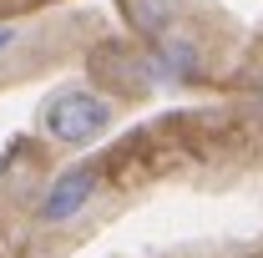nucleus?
<instances>
[{
  "instance_id": "obj_1",
  "label": "nucleus",
  "mask_w": 263,
  "mask_h": 258,
  "mask_svg": "<svg viewBox=\"0 0 263 258\" xmlns=\"http://www.w3.org/2000/svg\"><path fill=\"white\" fill-rule=\"evenodd\" d=\"M41 127H46V137H56L66 147H86V142H97L101 132L111 127V106L97 91L66 86V91H56L41 106Z\"/></svg>"
},
{
  "instance_id": "obj_4",
  "label": "nucleus",
  "mask_w": 263,
  "mask_h": 258,
  "mask_svg": "<svg viewBox=\"0 0 263 258\" xmlns=\"http://www.w3.org/2000/svg\"><path fill=\"white\" fill-rule=\"evenodd\" d=\"M157 56H162L167 76H193V71H197V46H193V41H162Z\"/></svg>"
},
{
  "instance_id": "obj_2",
  "label": "nucleus",
  "mask_w": 263,
  "mask_h": 258,
  "mask_svg": "<svg viewBox=\"0 0 263 258\" xmlns=\"http://www.w3.org/2000/svg\"><path fill=\"white\" fill-rule=\"evenodd\" d=\"M97 188H101L97 167H71V172H61V177L51 182L46 202H41V223H71V218L97 197Z\"/></svg>"
},
{
  "instance_id": "obj_5",
  "label": "nucleus",
  "mask_w": 263,
  "mask_h": 258,
  "mask_svg": "<svg viewBox=\"0 0 263 258\" xmlns=\"http://www.w3.org/2000/svg\"><path fill=\"white\" fill-rule=\"evenodd\" d=\"M5 41H10V31H0V46H5Z\"/></svg>"
},
{
  "instance_id": "obj_3",
  "label": "nucleus",
  "mask_w": 263,
  "mask_h": 258,
  "mask_svg": "<svg viewBox=\"0 0 263 258\" xmlns=\"http://www.w3.org/2000/svg\"><path fill=\"white\" fill-rule=\"evenodd\" d=\"M127 15H132L137 31L157 35V31H167V21H172V5H167V0H127Z\"/></svg>"
}]
</instances>
